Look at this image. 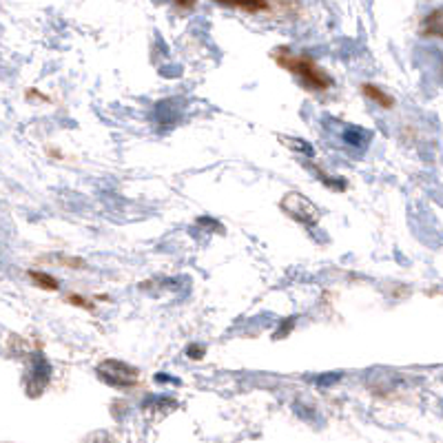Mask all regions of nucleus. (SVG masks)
Returning <instances> with one entry per match:
<instances>
[{"label":"nucleus","mask_w":443,"mask_h":443,"mask_svg":"<svg viewBox=\"0 0 443 443\" xmlns=\"http://www.w3.org/2000/svg\"><path fill=\"white\" fill-rule=\"evenodd\" d=\"M361 91H363V96L366 98H370L373 102H377L381 109H392L394 106V98L390 96V94H386L384 89L381 87H377V85H370V82H366L363 87H361Z\"/></svg>","instance_id":"nucleus-4"},{"label":"nucleus","mask_w":443,"mask_h":443,"mask_svg":"<svg viewBox=\"0 0 443 443\" xmlns=\"http://www.w3.org/2000/svg\"><path fill=\"white\" fill-rule=\"evenodd\" d=\"M29 277H32L40 288L44 290H58V280H54L51 275L40 273V270H29Z\"/></svg>","instance_id":"nucleus-6"},{"label":"nucleus","mask_w":443,"mask_h":443,"mask_svg":"<svg viewBox=\"0 0 443 443\" xmlns=\"http://www.w3.org/2000/svg\"><path fill=\"white\" fill-rule=\"evenodd\" d=\"M273 5L268 3H247V5H233V9L239 11H249V13H259V11H270Z\"/></svg>","instance_id":"nucleus-7"},{"label":"nucleus","mask_w":443,"mask_h":443,"mask_svg":"<svg viewBox=\"0 0 443 443\" xmlns=\"http://www.w3.org/2000/svg\"><path fill=\"white\" fill-rule=\"evenodd\" d=\"M273 60L282 69L297 75V78L301 80V85L308 91H326L332 85V80L328 78V73L306 54H295V51H290L286 47H277L273 51Z\"/></svg>","instance_id":"nucleus-1"},{"label":"nucleus","mask_w":443,"mask_h":443,"mask_svg":"<svg viewBox=\"0 0 443 443\" xmlns=\"http://www.w3.org/2000/svg\"><path fill=\"white\" fill-rule=\"evenodd\" d=\"M282 211L286 213L288 218H293L299 224H306V226H315L322 218V211L317 208L315 202H311L306 195H301L297 191H290L282 197L280 202Z\"/></svg>","instance_id":"nucleus-2"},{"label":"nucleus","mask_w":443,"mask_h":443,"mask_svg":"<svg viewBox=\"0 0 443 443\" xmlns=\"http://www.w3.org/2000/svg\"><path fill=\"white\" fill-rule=\"evenodd\" d=\"M96 373L104 384L113 388H133L137 384V377H140L133 366L118 359H104L102 363H98Z\"/></svg>","instance_id":"nucleus-3"},{"label":"nucleus","mask_w":443,"mask_h":443,"mask_svg":"<svg viewBox=\"0 0 443 443\" xmlns=\"http://www.w3.org/2000/svg\"><path fill=\"white\" fill-rule=\"evenodd\" d=\"M67 301H69V304H75V306H82V308H87V311L94 308V306H89V304H85L87 299H82V297H78V295H71Z\"/></svg>","instance_id":"nucleus-9"},{"label":"nucleus","mask_w":443,"mask_h":443,"mask_svg":"<svg viewBox=\"0 0 443 443\" xmlns=\"http://www.w3.org/2000/svg\"><path fill=\"white\" fill-rule=\"evenodd\" d=\"M419 32L423 38H439L441 36V9H435L430 16L423 18Z\"/></svg>","instance_id":"nucleus-5"},{"label":"nucleus","mask_w":443,"mask_h":443,"mask_svg":"<svg viewBox=\"0 0 443 443\" xmlns=\"http://www.w3.org/2000/svg\"><path fill=\"white\" fill-rule=\"evenodd\" d=\"M361 135H363V131H355V129H350V131H346V142H348V144H359Z\"/></svg>","instance_id":"nucleus-8"}]
</instances>
